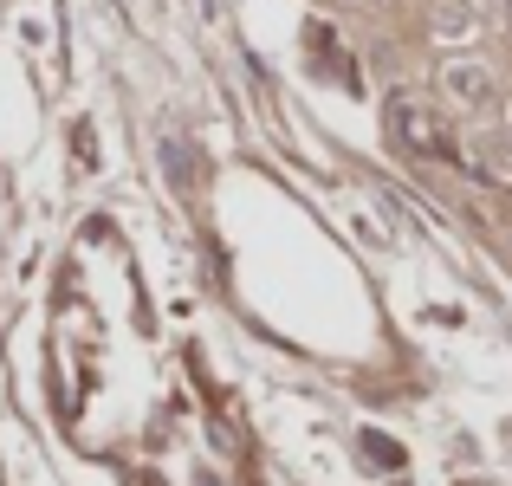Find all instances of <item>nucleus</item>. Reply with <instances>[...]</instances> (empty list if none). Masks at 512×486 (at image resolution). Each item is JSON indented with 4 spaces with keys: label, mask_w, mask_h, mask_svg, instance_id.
<instances>
[{
    "label": "nucleus",
    "mask_w": 512,
    "mask_h": 486,
    "mask_svg": "<svg viewBox=\"0 0 512 486\" xmlns=\"http://www.w3.org/2000/svg\"><path fill=\"white\" fill-rule=\"evenodd\" d=\"M389 124H396V143H402V150L454 162L448 137H441V124H435V117H428V111H422V104H415V98H396V104H389Z\"/></svg>",
    "instance_id": "nucleus-1"
},
{
    "label": "nucleus",
    "mask_w": 512,
    "mask_h": 486,
    "mask_svg": "<svg viewBox=\"0 0 512 486\" xmlns=\"http://www.w3.org/2000/svg\"><path fill=\"white\" fill-rule=\"evenodd\" d=\"M441 85H448L461 104H487V98H493V78L480 72V65H467V59H454L448 72H441Z\"/></svg>",
    "instance_id": "nucleus-2"
},
{
    "label": "nucleus",
    "mask_w": 512,
    "mask_h": 486,
    "mask_svg": "<svg viewBox=\"0 0 512 486\" xmlns=\"http://www.w3.org/2000/svg\"><path fill=\"white\" fill-rule=\"evenodd\" d=\"M163 162H169L175 188H182V195H188V188H195V162H188V150H182V143H175V137H163Z\"/></svg>",
    "instance_id": "nucleus-3"
},
{
    "label": "nucleus",
    "mask_w": 512,
    "mask_h": 486,
    "mask_svg": "<svg viewBox=\"0 0 512 486\" xmlns=\"http://www.w3.org/2000/svg\"><path fill=\"white\" fill-rule=\"evenodd\" d=\"M363 454H376L383 467H402V448H396V441H383V435H363Z\"/></svg>",
    "instance_id": "nucleus-4"
}]
</instances>
